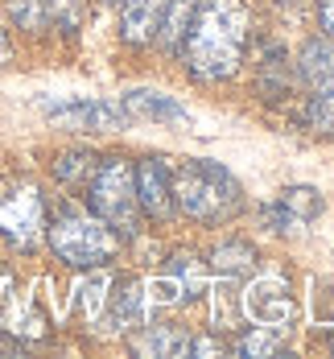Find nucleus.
<instances>
[{"instance_id": "obj_1", "label": "nucleus", "mask_w": 334, "mask_h": 359, "mask_svg": "<svg viewBox=\"0 0 334 359\" xmlns=\"http://www.w3.org/2000/svg\"><path fill=\"white\" fill-rule=\"evenodd\" d=\"M248 34H252V17L244 0H202L182 37L186 71L202 83L231 79L244 62Z\"/></svg>"}, {"instance_id": "obj_2", "label": "nucleus", "mask_w": 334, "mask_h": 359, "mask_svg": "<svg viewBox=\"0 0 334 359\" xmlns=\"http://www.w3.org/2000/svg\"><path fill=\"white\" fill-rule=\"evenodd\" d=\"M174 203L182 215L198 219V223H223L239 211L244 190L231 178V170H223L219 161L190 157L174 170Z\"/></svg>"}, {"instance_id": "obj_3", "label": "nucleus", "mask_w": 334, "mask_h": 359, "mask_svg": "<svg viewBox=\"0 0 334 359\" xmlns=\"http://www.w3.org/2000/svg\"><path fill=\"white\" fill-rule=\"evenodd\" d=\"M46 240H50L54 256L71 269H104L120 252V236L95 211H83L74 203L58 207L54 223L46 227Z\"/></svg>"}, {"instance_id": "obj_4", "label": "nucleus", "mask_w": 334, "mask_h": 359, "mask_svg": "<svg viewBox=\"0 0 334 359\" xmlns=\"http://www.w3.org/2000/svg\"><path fill=\"white\" fill-rule=\"evenodd\" d=\"M87 198H91V211L104 219L116 236H137L141 231V203H137L132 170H128L124 157L95 161V174L87 178Z\"/></svg>"}, {"instance_id": "obj_5", "label": "nucleus", "mask_w": 334, "mask_h": 359, "mask_svg": "<svg viewBox=\"0 0 334 359\" xmlns=\"http://www.w3.org/2000/svg\"><path fill=\"white\" fill-rule=\"evenodd\" d=\"M0 240L17 252H34L46 240V198L34 182H8L0 190Z\"/></svg>"}, {"instance_id": "obj_6", "label": "nucleus", "mask_w": 334, "mask_h": 359, "mask_svg": "<svg viewBox=\"0 0 334 359\" xmlns=\"http://www.w3.org/2000/svg\"><path fill=\"white\" fill-rule=\"evenodd\" d=\"M41 116L58 128H74V133H116L128 128L132 116L116 100H95V95H74V100H46Z\"/></svg>"}, {"instance_id": "obj_7", "label": "nucleus", "mask_w": 334, "mask_h": 359, "mask_svg": "<svg viewBox=\"0 0 334 359\" xmlns=\"http://www.w3.org/2000/svg\"><path fill=\"white\" fill-rule=\"evenodd\" d=\"M244 310L260 326H277V330H285L297 318V302H293V293H289V281H281V277L252 281V285L244 289Z\"/></svg>"}, {"instance_id": "obj_8", "label": "nucleus", "mask_w": 334, "mask_h": 359, "mask_svg": "<svg viewBox=\"0 0 334 359\" xmlns=\"http://www.w3.org/2000/svg\"><path fill=\"white\" fill-rule=\"evenodd\" d=\"M132 186H137V203L145 207L153 219L174 215V170L165 157H145L132 170Z\"/></svg>"}, {"instance_id": "obj_9", "label": "nucleus", "mask_w": 334, "mask_h": 359, "mask_svg": "<svg viewBox=\"0 0 334 359\" xmlns=\"http://www.w3.org/2000/svg\"><path fill=\"white\" fill-rule=\"evenodd\" d=\"M145 306L148 293L137 277H124L120 285L108 293V310H104V330H116V334H132L145 323Z\"/></svg>"}, {"instance_id": "obj_10", "label": "nucleus", "mask_w": 334, "mask_h": 359, "mask_svg": "<svg viewBox=\"0 0 334 359\" xmlns=\"http://www.w3.org/2000/svg\"><path fill=\"white\" fill-rule=\"evenodd\" d=\"M322 211H326V198L314 186H289V190H281V203L272 211H264V219L272 223V231H297V227L314 223Z\"/></svg>"}, {"instance_id": "obj_11", "label": "nucleus", "mask_w": 334, "mask_h": 359, "mask_svg": "<svg viewBox=\"0 0 334 359\" xmlns=\"http://www.w3.org/2000/svg\"><path fill=\"white\" fill-rule=\"evenodd\" d=\"M120 4V25H124V41L141 46L157 37L161 25V13H165V0H116Z\"/></svg>"}, {"instance_id": "obj_12", "label": "nucleus", "mask_w": 334, "mask_h": 359, "mask_svg": "<svg viewBox=\"0 0 334 359\" xmlns=\"http://www.w3.org/2000/svg\"><path fill=\"white\" fill-rule=\"evenodd\" d=\"M124 108H128V116H145V120H161V124H186V120H190L186 104H178V100L165 95V91H148V87L128 91V95H124Z\"/></svg>"}, {"instance_id": "obj_13", "label": "nucleus", "mask_w": 334, "mask_h": 359, "mask_svg": "<svg viewBox=\"0 0 334 359\" xmlns=\"http://www.w3.org/2000/svg\"><path fill=\"white\" fill-rule=\"evenodd\" d=\"M297 71L305 79L309 91H322L334 83V41L330 37H309L301 46V58H297Z\"/></svg>"}, {"instance_id": "obj_14", "label": "nucleus", "mask_w": 334, "mask_h": 359, "mask_svg": "<svg viewBox=\"0 0 334 359\" xmlns=\"http://www.w3.org/2000/svg\"><path fill=\"white\" fill-rule=\"evenodd\" d=\"M132 347H137L141 355H153V359H178V355H186V347H190V334H186L178 323H157V326H145V330L132 339Z\"/></svg>"}, {"instance_id": "obj_15", "label": "nucleus", "mask_w": 334, "mask_h": 359, "mask_svg": "<svg viewBox=\"0 0 334 359\" xmlns=\"http://www.w3.org/2000/svg\"><path fill=\"white\" fill-rule=\"evenodd\" d=\"M198 4H202V0H165L161 25H157V37H161L165 50H178V46H182V37H186V29H190V21H194V13H198Z\"/></svg>"}, {"instance_id": "obj_16", "label": "nucleus", "mask_w": 334, "mask_h": 359, "mask_svg": "<svg viewBox=\"0 0 334 359\" xmlns=\"http://www.w3.org/2000/svg\"><path fill=\"white\" fill-rule=\"evenodd\" d=\"M211 264L219 269L223 277H248L256 269V248L244 244V240H227V244H219L211 252Z\"/></svg>"}, {"instance_id": "obj_17", "label": "nucleus", "mask_w": 334, "mask_h": 359, "mask_svg": "<svg viewBox=\"0 0 334 359\" xmlns=\"http://www.w3.org/2000/svg\"><path fill=\"white\" fill-rule=\"evenodd\" d=\"M285 351V330L277 326H252L235 339V355L244 359H260V355H281Z\"/></svg>"}, {"instance_id": "obj_18", "label": "nucleus", "mask_w": 334, "mask_h": 359, "mask_svg": "<svg viewBox=\"0 0 334 359\" xmlns=\"http://www.w3.org/2000/svg\"><path fill=\"white\" fill-rule=\"evenodd\" d=\"M305 124L318 133V137H334V83L314 91L309 108H305Z\"/></svg>"}, {"instance_id": "obj_19", "label": "nucleus", "mask_w": 334, "mask_h": 359, "mask_svg": "<svg viewBox=\"0 0 334 359\" xmlns=\"http://www.w3.org/2000/svg\"><path fill=\"white\" fill-rule=\"evenodd\" d=\"M8 17L25 34H41L50 25V0H8Z\"/></svg>"}, {"instance_id": "obj_20", "label": "nucleus", "mask_w": 334, "mask_h": 359, "mask_svg": "<svg viewBox=\"0 0 334 359\" xmlns=\"http://www.w3.org/2000/svg\"><path fill=\"white\" fill-rule=\"evenodd\" d=\"M169 277L178 281L182 297H198V293H202V269H198V260H194V256H186V252H178V256H174Z\"/></svg>"}, {"instance_id": "obj_21", "label": "nucleus", "mask_w": 334, "mask_h": 359, "mask_svg": "<svg viewBox=\"0 0 334 359\" xmlns=\"http://www.w3.org/2000/svg\"><path fill=\"white\" fill-rule=\"evenodd\" d=\"M54 174H58V182H87L91 174H95V157L91 153H62L58 161H54Z\"/></svg>"}, {"instance_id": "obj_22", "label": "nucleus", "mask_w": 334, "mask_h": 359, "mask_svg": "<svg viewBox=\"0 0 334 359\" xmlns=\"http://www.w3.org/2000/svg\"><path fill=\"white\" fill-rule=\"evenodd\" d=\"M104 289H108V277H104V273H91V277L83 281V289H78V310H83L87 318H99Z\"/></svg>"}, {"instance_id": "obj_23", "label": "nucleus", "mask_w": 334, "mask_h": 359, "mask_svg": "<svg viewBox=\"0 0 334 359\" xmlns=\"http://www.w3.org/2000/svg\"><path fill=\"white\" fill-rule=\"evenodd\" d=\"M83 4L87 0H50V21H58L62 29H74L83 21Z\"/></svg>"}, {"instance_id": "obj_24", "label": "nucleus", "mask_w": 334, "mask_h": 359, "mask_svg": "<svg viewBox=\"0 0 334 359\" xmlns=\"http://www.w3.org/2000/svg\"><path fill=\"white\" fill-rule=\"evenodd\" d=\"M186 351H194V355H223V343L219 339H190Z\"/></svg>"}, {"instance_id": "obj_25", "label": "nucleus", "mask_w": 334, "mask_h": 359, "mask_svg": "<svg viewBox=\"0 0 334 359\" xmlns=\"http://www.w3.org/2000/svg\"><path fill=\"white\" fill-rule=\"evenodd\" d=\"M318 17H322V29L334 37V0H318Z\"/></svg>"}, {"instance_id": "obj_26", "label": "nucleus", "mask_w": 334, "mask_h": 359, "mask_svg": "<svg viewBox=\"0 0 334 359\" xmlns=\"http://www.w3.org/2000/svg\"><path fill=\"white\" fill-rule=\"evenodd\" d=\"M13 62V46H8V34H4V21H0V71Z\"/></svg>"}, {"instance_id": "obj_27", "label": "nucleus", "mask_w": 334, "mask_h": 359, "mask_svg": "<svg viewBox=\"0 0 334 359\" xmlns=\"http://www.w3.org/2000/svg\"><path fill=\"white\" fill-rule=\"evenodd\" d=\"M108 4H116V0H108Z\"/></svg>"}, {"instance_id": "obj_28", "label": "nucleus", "mask_w": 334, "mask_h": 359, "mask_svg": "<svg viewBox=\"0 0 334 359\" xmlns=\"http://www.w3.org/2000/svg\"><path fill=\"white\" fill-rule=\"evenodd\" d=\"M330 347H334V339H330Z\"/></svg>"}]
</instances>
